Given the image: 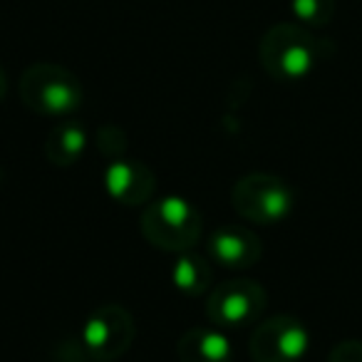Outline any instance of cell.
I'll use <instances>...</instances> for the list:
<instances>
[{
	"instance_id": "1",
	"label": "cell",
	"mask_w": 362,
	"mask_h": 362,
	"mask_svg": "<svg viewBox=\"0 0 362 362\" xmlns=\"http://www.w3.org/2000/svg\"><path fill=\"white\" fill-rule=\"evenodd\" d=\"M327 55H330V45L317 40L305 25H296V23L273 25L258 45L263 70L278 82L305 80Z\"/></svg>"
},
{
	"instance_id": "2",
	"label": "cell",
	"mask_w": 362,
	"mask_h": 362,
	"mask_svg": "<svg viewBox=\"0 0 362 362\" xmlns=\"http://www.w3.org/2000/svg\"><path fill=\"white\" fill-rule=\"evenodd\" d=\"M141 236L159 251L184 253L202 236V214L181 197H161L144 206L139 218Z\"/></svg>"
},
{
	"instance_id": "3",
	"label": "cell",
	"mask_w": 362,
	"mask_h": 362,
	"mask_svg": "<svg viewBox=\"0 0 362 362\" xmlns=\"http://www.w3.org/2000/svg\"><path fill=\"white\" fill-rule=\"evenodd\" d=\"M21 100L37 115L65 117L80 110L82 82L62 65L35 62L21 77Z\"/></svg>"
},
{
	"instance_id": "4",
	"label": "cell",
	"mask_w": 362,
	"mask_h": 362,
	"mask_svg": "<svg viewBox=\"0 0 362 362\" xmlns=\"http://www.w3.org/2000/svg\"><path fill=\"white\" fill-rule=\"evenodd\" d=\"M231 204L246 221L256 226H276L291 216L296 206V194L291 184L276 174L253 171L236 181L231 192Z\"/></svg>"
},
{
	"instance_id": "5",
	"label": "cell",
	"mask_w": 362,
	"mask_h": 362,
	"mask_svg": "<svg viewBox=\"0 0 362 362\" xmlns=\"http://www.w3.org/2000/svg\"><path fill=\"white\" fill-rule=\"evenodd\" d=\"M266 305L268 296L261 283L251 278H236L209 291L206 317L221 330H233V327L253 325L263 315Z\"/></svg>"
},
{
	"instance_id": "6",
	"label": "cell",
	"mask_w": 362,
	"mask_h": 362,
	"mask_svg": "<svg viewBox=\"0 0 362 362\" xmlns=\"http://www.w3.org/2000/svg\"><path fill=\"white\" fill-rule=\"evenodd\" d=\"M136 335L134 317L122 305H100L85 320L80 332V345L95 362H112L132 347Z\"/></svg>"
},
{
	"instance_id": "7",
	"label": "cell",
	"mask_w": 362,
	"mask_h": 362,
	"mask_svg": "<svg viewBox=\"0 0 362 362\" xmlns=\"http://www.w3.org/2000/svg\"><path fill=\"white\" fill-rule=\"evenodd\" d=\"M310 347V332L293 315H273L258 322L248 342L253 362H300Z\"/></svg>"
},
{
	"instance_id": "8",
	"label": "cell",
	"mask_w": 362,
	"mask_h": 362,
	"mask_svg": "<svg viewBox=\"0 0 362 362\" xmlns=\"http://www.w3.org/2000/svg\"><path fill=\"white\" fill-rule=\"evenodd\" d=\"M105 189L122 206H144L156 189V176L144 161L112 159L105 169Z\"/></svg>"
},
{
	"instance_id": "9",
	"label": "cell",
	"mask_w": 362,
	"mask_h": 362,
	"mask_svg": "<svg viewBox=\"0 0 362 362\" xmlns=\"http://www.w3.org/2000/svg\"><path fill=\"white\" fill-rule=\"evenodd\" d=\"M209 256L228 271L253 268L263 256V243L256 231L246 226H218L209 238Z\"/></svg>"
},
{
	"instance_id": "10",
	"label": "cell",
	"mask_w": 362,
	"mask_h": 362,
	"mask_svg": "<svg viewBox=\"0 0 362 362\" xmlns=\"http://www.w3.org/2000/svg\"><path fill=\"white\" fill-rule=\"evenodd\" d=\"M179 362H233V345L221 327H189L176 342Z\"/></svg>"
},
{
	"instance_id": "11",
	"label": "cell",
	"mask_w": 362,
	"mask_h": 362,
	"mask_svg": "<svg viewBox=\"0 0 362 362\" xmlns=\"http://www.w3.org/2000/svg\"><path fill=\"white\" fill-rule=\"evenodd\" d=\"M87 149V132L80 122H62L45 139V156L52 166H72Z\"/></svg>"
},
{
	"instance_id": "12",
	"label": "cell",
	"mask_w": 362,
	"mask_h": 362,
	"mask_svg": "<svg viewBox=\"0 0 362 362\" xmlns=\"http://www.w3.org/2000/svg\"><path fill=\"white\" fill-rule=\"evenodd\" d=\"M214 281V268L209 263V258H204L202 253L184 251L179 253L174 268H171V283L176 286V291H181L184 296H204L211 291Z\"/></svg>"
},
{
	"instance_id": "13",
	"label": "cell",
	"mask_w": 362,
	"mask_h": 362,
	"mask_svg": "<svg viewBox=\"0 0 362 362\" xmlns=\"http://www.w3.org/2000/svg\"><path fill=\"white\" fill-rule=\"evenodd\" d=\"M291 11L305 28H325L335 16V0H291Z\"/></svg>"
},
{
	"instance_id": "14",
	"label": "cell",
	"mask_w": 362,
	"mask_h": 362,
	"mask_svg": "<svg viewBox=\"0 0 362 362\" xmlns=\"http://www.w3.org/2000/svg\"><path fill=\"white\" fill-rule=\"evenodd\" d=\"M97 151L102 156H110V159H122V154L127 151V134L122 127L105 124L97 132Z\"/></svg>"
},
{
	"instance_id": "15",
	"label": "cell",
	"mask_w": 362,
	"mask_h": 362,
	"mask_svg": "<svg viewBox=\"0 0 362 362\" xmlns=\"http://www.w3.org/2000/svg\"><path fill=\"white\" fill-rule=\"evenodd\" d=\"M327 362H362V340H342L327 355Z\"/></svg>"
},
{
	"instance_id": "16",
	"label": "cell",
	"mask_w": 362,
	"mask_h": 362,
	"mask_svg": "<svg viewBox=\"0 0 362 362\" xmlns=\"http://www.w3.org/2000/svg\"><path fill=\"white\" fill-rule=\"evenodd\" d=\"M6 95H8V75H6V70L0 67V102L6 100Z\"/></svg>"
}]
</instances>
